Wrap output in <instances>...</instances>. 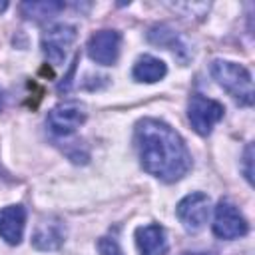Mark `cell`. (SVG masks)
Listing matches in <instances>:
<instances>
[{"instance_id": "cell-3", "label": "cell", "mask_w": 255, "mask_h": 255, "mask_svg": "<svg viewBox=\"0 0 255 255\" xmlns=\"http://www.w3.org/2000/svg\"><path fill=\"white\" fill-rule=\"evenodd\" d=\"M223 106L211 98H205L201 94H193L187 104V118L191 128L199 135H209L213 126L223 118Z\"/></svg>"}, {"instance_id": "cell-1", "label": "cell", "mask_w": 255, "mask_h": 255, "mask_svg": "<svg viewBox=\"0 0 255 255\" xmlns=\"http://www.w3.org/2000/svg\"><path fill=\"white\" fill-rule=\"evenodd\" d=\"M135 145L141 167L165 181L181 179L191 167V155L181 135L159 120H141L135 126Z\"/></svg>"}, {"instance_id": "cell-8", "label": "cell", "mask_w": 255, "mask_h": 255, "mask_svg": "<svg viewBox=\"0 0 255 255\" xmlns=\"http://www.w3.org/2000/svg\"><path fill=\"white\" fill-rule=\"evenodd\" d=\"M120 46H122V36L116 30H100L88 40V56L102 66H112L116 64L120 56Z\"/></svg>"}, {"instance_id": "cell-5", "label": "cell", "mask_w": 255, "mask_h": 255, "mask_svg": "<svg viewBox=\"0 0 255 255\" xmlns=\"http://www.w3.org/2000/svg\"><path fill=\"white\" fill-rule=\"evenodd\" d=\"M177 217L183 223V227L191 233L203 229V225L209 219V211H211V201L205 193L201 191H193L189 195H185L179 203H177Z\"/></svg>"}, {"instance_id": "cell-15", "label": "cell", "mask_w": 255, "mask_h": 255, "mask_svg": "<svg viewBox=\"0 0 255 255\" xmlns=\"http://www.w3.org/2000/svg\"><path fill=\"white\" fill-rule=\"evenodd\" d=\"M98 249H100L102 255H124L120 243L114 237H102L98 241Z\"/></svg>"}, {"instance_id": "cell-14", "label": "cell", "mask_w": 255, "mask_h": 255, "mask_svg": "<svg viewBox=\"0 0 255 255\" xmlns=\"http://www.w3.org/2000/svg\"><path fill=\"white\" fill-rule=\"evenodd\" d=\"M147 38H149V42H153L157 46H165L169 50H175V46L181 48V44L177 40V34L171 28H167V26H155V28H151L149 34H147Z\"/></svg>"}, {"instance_id": "cell-10", "label": "cell", "mask_w": 255, "mask_h": 255, "mask_svg": "<svg viewBox=\"0 0 255 255\" xmlns=\"http://www.w3.org/2000/svg\"><path fill=\"white\" fill-rule=\"evenodd\" d=\"M26 225V209L22 205H8L0 211V237L10 243L18 245L24 235Z\"/></svg>"}, {"instance_id": "cell-11", "label": "cell", "mask_w": 255, "mask_h": 255, "mask_svg": "<svg viewBox=\"0 0 255 255\" xmlns=\"http://www.w3.org/2000/svg\"><path fill=\"white\" fill-rule=\"evenodd\" d=\"M135 243L139 255H163L167 251L165 231L157 223L141 225L135 229Z\"/></svg>"}, {"instance_id": "cell-7", "label": "cell", "mask_w": 255, "mask_h": 255, "mask_svg": "<svg viewBox=\"0 0 255 255\" xmlns=\"http://www.w3.org/2000/svg\"><path fill=\"white\" fill-rule=\"evenodd\" d=\"M74 40H76V28L74 26L54 24L42 36V50L54 66H60L64 62L66 52H68V48L72 46Z\"/></svg>"}, {"instance_id": "cell-16", "label": "cell", "mask_w": 255, "mask_h": 255, "mask_svg": "<svg viewBox=\"0 0 255 255\" xmlns=\"http://www.w3.org/2000/svg\"><path fill=\"white\" fill-rule=\"evenodd\" d=\"M245 177L251 181V145L245 149Z\"/></svg>"}, {"instance_id": "cell-13", "label": "cell", "mask_w": 255, "mask_h": 255, "mask_svg": "<svg viewBox=\"0 0 255 255\" xmlns=\"http://www.w3.org/2000/svg\"><path fill=\"white\" fill-rule=\"evenodd\" d=\"M22 14L26 18H32V20H46V18H52L56 16L58 12L64 10V2H56V0H44V2H24L20 6Z\"/></svg>"}, {"instance_id": "cell-12", "label": "cell", "mask_w": 255, "mask_h": 255, "mask_svg": "<svg viewBox=\"0 0 255 255\" xmlns=\"http://www.w3.org/2000/svg\"><path fill=\"white\" fill-rule=\"evenodd\" d=\"M133 78L137 82H145V84H153V82H159L165 74H167V68L165 64L155 58V56H141L137 58V62L133 64Z\"/></svg>"}, {"instance_id": "cell-18", "label": "cell", "mask_w": 255, "mask_h": 255, "mask_svg": "<svg viewBox=\"0 0 255 255\" xmlns=\"http://www.w3.org/2000/svg\"><path fill=\"white\" fill-rule=\"evenodd\" d=\"M183 255H213V253H183Z\"/></svg>"}, {"instance_id": "cell-9", "label": "cell", "mask_w": 255, "mask_h": 255, "mask_svg": "<svg viewBox=\"0 0 255 255\" xmlns=\"http://www.w3.org/2000/svg\"><path fill=\"white\" fill-rule=\"evenodd\" d=\"M64 239H66V225L60 217L42 219L32 233V245L40 251H54L64 243Z\"/></svg>"}, {"instance_id": "cell-17", "label": "cell", "mask_w": 255, "mask_h": 255, "mask_svg": "<svg viewBox=\"0 0 255 255\" xmlns=\"http://www.w3.org/2000/svg\"><path fill=\"white\" fill-rule=\"evenodd\" d=\"M6 8H8V2H4V0H2V2H0V12H4Z\"/></svg>"}, {"instance_id": "cell-4", "label": "cell", "mask_w": 255, "mask_h": 255, "mask_svg": "<svg viewBox=\"0 0 255 255\" xmlns=\"http://www.w3.org/2000/svg\"><path fill=\"white\" fill-rule=\"evenodd\" d=\"M86 122V110L80 102H62L48 112V128L56 135H70Z\"/></svg>"}, {"instance_id": "cell-2", "label": "cell", "mask_w": 255, "mask_h": 255, "mask_svg": "<svg viewBox=\"0 0 255 255\" xmlns=\"http://www.w3.org/2000/svg\"><path fill=\"white\" fill-rule=\"evenodd\" d=\"M211 76L239 104H243V106L253 104V80H251V74L245 66L235 64V62H227V60H213L211 62Z\"/></svg>"}, {"instance_id": "cell-6", "label": "cell", "mask_w": 255, "mask_h": 255, "mask_svg": "<svg viewBox=\"0 0 255 255\" xmlns=\"http://www.w3.org/2000/svg\"><path fill=\"white\" fill-rule=\"evenodd\" d=\"M247 221L239 213V209L227 201L221 199L215 207V217H213V233L219 239H237L247 233Z\"/></svg>"}, {"instance_id": "cell-19", "label": "cell", "mask_w": 255, "mask_h": 255, "mask_svg": "<svg viewBox=\"0 0 255 255\" xmlns=\"http://www.w3.org/2000/svg\"><path fill=\"white\" fill-rule=\"evenodd\" d=\"M2 108H4V100H2V92H0V112H2Z\"/></svg>"}]
</instances>
